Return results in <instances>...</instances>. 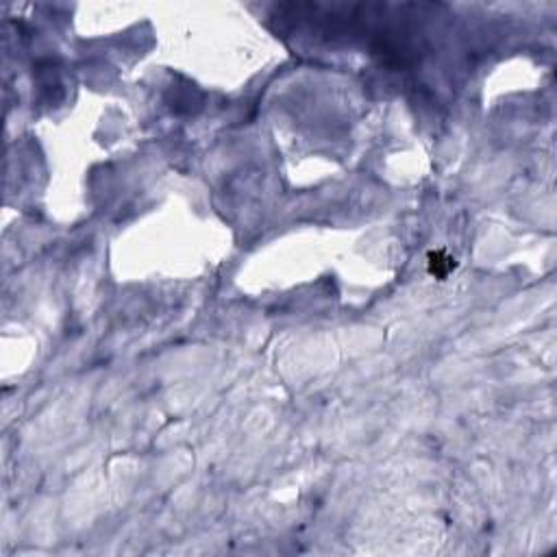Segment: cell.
Returning a JSON list of instances; mask_svg holds the SVG:
<instances>
[{
  "label": "cell",
  "instance_id": "obj_1",
  "mask_svg": "<svg viewBox=\"0 0 557 557\" xmlns=\"http://www.w3.org/2000/svg\"><path fill=\"white\" fill-rule=\"evenodd\" d=\"M429 272H431L436 278H440V281H444V278L455 270V259L448 255L446 250H434V252H429Z\"/></svg>",
  "mask_w": 557,
  "mask_h": 557
}]
</instances>
